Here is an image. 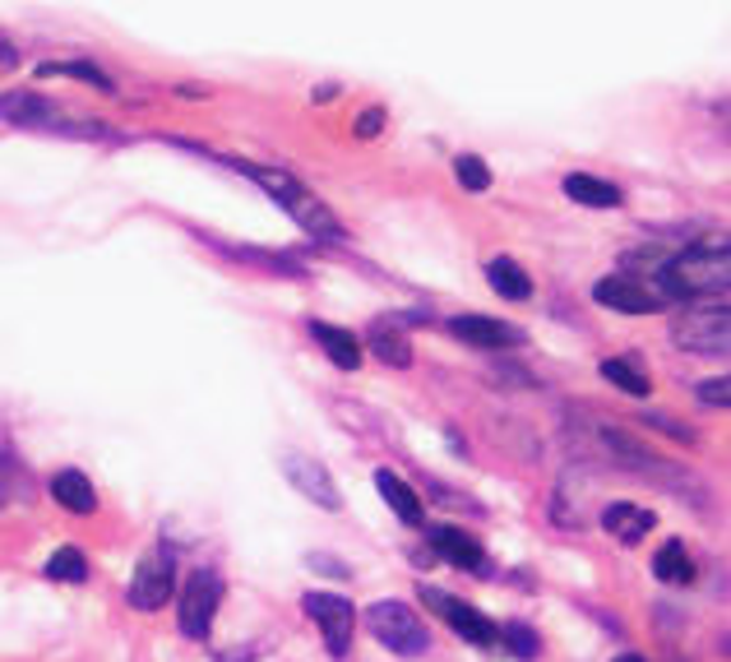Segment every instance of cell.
I'll list each match as a JSON object with an SVG mask.
<instances>
[{
    "instance_id": "44dd1931",
    "label": "cell",
    "mask_w": 731,
    "mask_h": 662,
    "mask_svg": "<svg viewBox=\"0 0 731 662\" xmlns=\"http://www.w3.org/2000/svg\"><path fill=\"white\" fill-rule=\"evenodd\" d=\"M598 371H602V380H611L616 389H625L629 399H648V394H653V380H648V376L639 371V366H629L625 357H606V362L598 366Z\"/></svg>"
},
{
    "instance_id": "ba28073f",
    "label": "cell",
    "mask_w": 731,
    "mask_h": 662,
    "mask_svg": "<svg viewBox=\"0 0 731 662\" xmlns=\"http://www.w3.org/2000/svg\"><path fill=\"white\" fill-rule=\"evenodd\" d=\"M426 598V607L431 612H440L445 616V626L459 635V639H468V645H491L496 639V620H486L472 602H459V598H445V593H436V589H426L422 593Z\"/></svg>"
},
{
    "instance_id": "d6986e66",
    "label": "cell",
    "mask_w": 731,
    "mask_h": 662,
    "mask_svg": "<svg viewBox=\"0 0 731 662\" xmlns=\"http://www.w3.org/2000/svg\"><path fill=\"white\" fill-rule=\"evenodd\" d=\"M565 194H569V200H579V204H588V209H616L621 204V190L611 181H602V177H588V172H569Z\"/></svg>"
},
{
    "instance_id": "ffe728a7",
    "label": "cell",
    "mask_w": 731,
    "mask_h": 662,
    "mask_svg": "<svg viewBox=\"0 0 731 662\" xmlns=\"http://www.w3.org/2000/svg\"><path fill=\"white\" fill-rule=\"evenodd\" d=\"M486 279H491V287H496L505 302H528L532 297V279L514 260H505V256L486 264Z\"/></svg>"
},
{
    "instance_id": "8fae6325",
    "label": "cell",
    "mask_w": 731,
    "mask_h": 662,
    "mask_svg": "<svg viewBox=\"0 0 731 662\" xmlns=\"http://www.w3.org/2000/svg\"><path fill=\"white\" fill-rule=\"evenodd\" d=\"M449 334L472 347H523L528 343L523 329H514L509 320H491V316H453Z\"/></svg>"
},
{
    "instance_id": "7c38bea8",
    "label": "cell",
    "mask_w": 731,
    "mask_h": 662,
    "mask_svg": "<svg viewBox=\"0 0 731 662\" xmlns=\"http://www.w3.org/2000/svg\"><path fill=\"white\" fill-rule=\"evenodd\" d=\"M431 556L449 560V566H459V570H482V566H486L482 542L472 537V533H463V529H453V523H440V529H431Z\"/></svg>"
},
{
    "instance_id": "9a60e30c",
    "label": "cell",
    "mask_w": 731,
    "mask_h": 662,
    "mask_svg": "<svg viewBox=\"0 0 731 662\" xmlns=\"http://www.w3.org/2000/svg\"><path fill=\"white\" fill-rule=\"evenodd\" d=\"M375 492L385 496V505H389V510L399 515L403 523H422V515H426V510H422V496L412 492V486H408L399 473L380 469V473H375Z\"/></svg>"
},
{
    "instance_id": "6da1fadb",
    "label": "cell",
    "mask_w": 731,
    "mask_h": 662,
    "mask_svg": "<svg viewBox=\"0 0 731 662\" xmlns=\"http://www.w3.org/2000/svg\"><path fill=\"white\" fill-rule=\"evenodd\" d=\"M731 283V256L727 241H704V246H685L671 260L658 264V287L662 302L667 297H722Z\"/></svg>"
},
{
    "instance_id": "7402d4cb",
    "label": "cell",
    "mask_w": 731,
    "mask_h": 662,
    "mask_svg": "<svg viewBox=\"0 0 731 662\" xmlns=\"http://www.w3.org/2000/svg\"><path fill=\"white\" fill-rule=\"evenodd\" d=\"M653 575L662 583H689L695 579V560H689V552L681 547V542H667V547L653 552Z\"/></svg>"
},
{
    "instance_id": "52a82bcc",
    "label": "cell",
    "mask_w": 731,
    "mask_h": 662,
    "mask_svg": "<svg viewBox=\"0 0 731 662\" xmlns=\"http://www.w3.org/2000/svg\"><path fill=\"white\" fill-rule=\"evenodd\" d=\"M126 593H130V607H140V612L167 607L172 593H176V560H172V552L144 556L140 566H134V579H130Z\"/></svg>"
},
{
    "instance_id": "3957f363",
    "label": "cell",
    "mask_w": 731,
    "mask_h": 662,
    "mask_svg": "<svg viewBox=\"0 0 731 662\" xmlns=\"http://www.w3.org/2000/svg\"><path fill=\"white\" fill-rule=\"evenodd\" d=\"M366 626L370 635L380 639L385 649H393L399 658H422L431 649V635H426V620L408 607V602H370L366 607Z\"/></svg>"
},
{
    "instance_id": "f1b7e54d",
    "label": "cell",
    "mask_w": 731,
    "mask_h": 662,
    "mask_svg": "<svg viewBox=\"0 0 731 662\" xmlns=\"http://www.w3.org/2000/svg\"><path fill=\"white\" fill-rule=\"evenodd\" d=\"M14 66H19V47L0 37V70H14Z\"/></svg>"
},
{
    "instance_id": "83f0119b",
    "label": "cell",
    "mask_w": 731,
    "mask_h": 662,
    "mask_svg": "<svg viewBox=\"0 0 731 662\" xmlns=\"http://www.w3.org/2000/svg\"><path fill=\"white\" fill-rule=\"evenodd\" d=\"M727 394H731V380H727V376H718V380H704V385H699V399H704L708 407H727V403H731Z\"/></svg>"
},
{
    "instance_id": "cb8c5ba5",
    "label": "cell",
    "mask_w": 731,
    "mask_h": 662,
    "mask_svg": "<svg viewBox=\"0 0 731 662\" xmlns=\"http://www.w3.org/2000/svg\"><path fill=\"white\" fill-rule=\"evenodd\" d=\"M47 579L56 583H84L89 579V560L79 547H56L51 560H47Z\"/></svg>"
},
{
    "instance_id": "5b68a950",
    "label": "cell",
    "mask_w": 731,
    "mask_h": 662,
    "mask_svg": "<svg viewBox=\"0 0 731 662\" xmlns=\"http://www.w3.org/2000/svg\"><path fill=\"white\" fill-rule=\"evenodd\" d=\"M302 612L315 620V626H320L329 653L333 658H347L352 630H357V607H352L347 598H339V593H306L302 598Z\"/></svg>"
},
{
    "instance_id": "277c9868",
    "label": "cell",
    "mask_w": 731,
    "mask_h": 662,
    "mask_svg": "<svg viewBox=\"0 0 731 662\" xmlns=\"http://www.w3.org/2000/svg\"><path fill=\"white\" fill-rule=\"evenodd\" d=\"M671 343L689 347V353H704V357H727L731 347V316H727V302L722 306H699L689 310L681 324H671Z\"/></svg>"
},
{
    "instance_id": "7a4b0ae2",
    "label": "cell",
    "mask_w": 731,
    "mask_h": 662,
    "mask_svg": "<svg viewBox=\"0 0 731 662\" xmlns=\"http://www.w3.org/2000/svg\"><path fill=\"white\" fill-rule=\"evenodd\" d=\"M236 167H241L260 190H269L273 200H279L306 232H315V237H343V227L329 213V204L320 200V194H310L296 177H287V172H273V167H250V163H236Z\"/></svg>"
},
{
    "instance_id": "4fadbf2b",
    "label": "cell",
    "mask_w": 731,
    "mask_h": 662,
    "mask_svg": "<svg viewBox=\"0 0 731 662\" xmlns=\"http://www.w3.org/2000/svg\"><path fill=\"white\" fill-rule=\"evenodd\" d=\"M0 121L10 126H28V130H56L61 111L43 103L37 93H0Z\"/></svg>"
},
{
    "instance_id": "4316f807",
    "label": "cell",
    "mask_w": 731,
    "mask_h": 662,
    "mask_svg": "<svg viewBox=\"0 0 731 662\" xmlns=\"http://www.w3.org/2000/svg\"><path fill=\"white\" fill-rule=\"evenodd\" d=\"M380 130H385V107L362 111V116H357V126H352V134H357V140H375Z\"/></svg>"
},
{
    "instance_id": "d4e9b609",
    "label": "cell",
    "mask_w": 731,
    "mask_h": 662,
    "mask_svg": "<svg viewBox=\"0 0 731 662\" xmlns=\"http://www.w3.org/2000/svg\"><path fill=\"white\" fill-rule=\"evenodd\" d=\"M453 177H459V186H463V190L482 194V190L491 186V167L477 158V153H463V158H453Z\"/></svg>"
},
{
    "instance_id": "8992f818",
    "label": "cell",
    "mask_w": 731,
    "mask_h": 662,
    "mask_svg": "<svg viewBox=\"0 0 731 662\" xmlns=\"http://www.w3.org/2000/svg\"><path fill=\"white\" fill-rule=\"evenodd\" d=\"M219 602H223V579L213 570H194L181 589V635L204 639L213 630V616H219Z\"/></svg>"
},
{
    "instance_id": "5bb4252c",
    "label": "cell",
    "mask_w": 731,
    "mask_h": 662,
    "mask_svg": "<svg viewBox=\"0 0 731 662\" xmlns=\"http://www.w3.org/2000/svg\"><path fill=\"white\" fill-rule=\"evenodd\" d=\"M602 529L629 547V542H644V533L653 529V515H648L644 505H635V500H611L602 510Z\"/></svg>"
},
{
    "instance_id": "e0dca14e",
    "label": "cell",
    "mask_w": 731,
    "mask_h": 662,
    "mask_svg": "<svg viewBox=\"0 0 731 662\" xmlns=\"http://www.w3.org/2000/svg\"><path fill=\"white\" fill-rule=\"evenodd\" d=\"M310 334L320 339V347L329 353L333 366H343V371H357V366H362V343L352 339L347 329H333V324H325V320H310Z\"/></svg>"
},
{
    "instance_id": "603a6c76",
    "label": "cell",
    "mask_w": 731,
    "mask_h": 662,
    "mask_svg": "<svg viewBox=\"0 0 731 662\" xmlns=\"http://www.w3.org/2000/svg\"><path fill=\"white\" fill-rule=\"evenodd\" d=\"M37 74L43 80H79V84H93V88H103V93H111V80L97 66H89V61H47V66H37Z\"/></svg>"
},
{
    "instance_id": "2e32d148",
    "label": "cell",
    "mask_w": 731,
    "mask_h": 662,
    "mask_svg": "<svg viewBox=\"0 0 731 662\" xmlns=\"http://www.w3.org/2000/svg\"><path fill=\"white\" fill-rule=\"evenodd\" d=\"M51 496H56V505H61V510H70V515H93V510H97V492L89 486V477L74 473V469H66V473L51 477Z\"/></svg>"
},
{
    "instance_id": "ac0fdd59",
    "label": "cell",
    "mask_w": 731,
    "mask_h": 662,
    "mask_svg": "<svg viewBox=\"0 0 731 662\" xmlns=\"http://www.w3.org/2000/svg\"><path fill=\"white\" fill-rule=\"evenodd\" d=\"M366 347H370L375 362H389V366H399V371H403V366H412V343L393 324H385V320H375L366 329Z\"/></svg>"
},
{
    "instance_id": "484cf974",
    "label": "cell",
    "mask_w": 731,
    "mask_h": 662,
    "mask_svg": "<svg viewBox=\"0 0 731 662\" xmlns=\"http://www.w3.org/2000/svg\"><path fill=\"white\" fill-rule=\"evenodd\" d=\"M500 639H505L509 653L519 658V662H532V658H538V635H532V630L523 626V620H509V626L500 630Z\"/></svg>"
},
{
    "instance_id": "30bf717a",
    "label": "cell",
    "mask_w": 731,
    "mask_h": 662,
    "mask_svg": "<svg viewBox=\"0 0 731 662\" xmlns=\"http://www.w3.org/2000/svg\"><path fill=\"white\" fill-rule=\"evenodd\" d=\"M592 302L606 306V310H625V316H653V310H662L658 292H648L644 279H598V287H592Z\"/></svg>"
},
{
    "instance_id": "9c48e42d",
    "label": "cell",
    "mask_w": 731,
    "mask_h": 662,
    "mask_svg": "<svg viewBox=\"0 0 731 662\" xmlns=\"http://www.w3.org/2000/svg\"><path fill=\"white\" fill-rule=\"evenodd\" d=\"M283 473H287V482H292L310 505H320V510H339V486H333V477L325 473L320 459L287 450V454H283Z\"/></svg>"
},
{
    "instance_id": "f546056e",
    "label": "cell",
    "mask_w": 731,
    "mask_h": 662,
    "mask_svg": "<svg viewBox=\"0 0 731 662\" xmlns=\"http://www.w3.org/2000/svg\"><path fill=\"white\" fill-rule=\"evenodd\" d=\"M616 662H644V658H639V653H621Z\"/></svg>"
}]
</instances>
